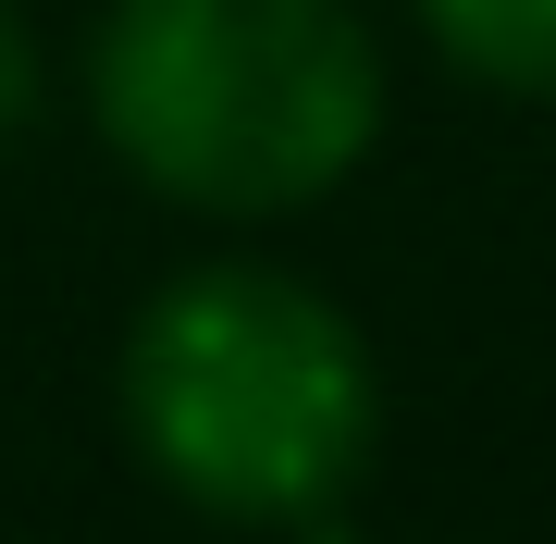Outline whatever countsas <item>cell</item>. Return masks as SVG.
Masks as SVG:
<instances>
[{
	"mask_svg": "<svg viewBox=\"0 0 556 544\" xmlns=\"http://www.w3.org/2000/svg\"><path fill=\"white\" fill-rule=\"evenodd\" d=\"M112 162L174 211H309L383 137V50L346 0H112L87 38Z\"/></svg>",
	"mask_w": 556,
	"mask_h": 544,
	"instance_id": "1",
	"label": "cell"
},
{
	"mask_svg": "<svg viewBox=\"0 0 556 544\" xmlns=\"http://www.w3.org/2000/svg\"><path fill=\"white\" fill-rule=\"evenodd\" d=\"M371 421H383L371 346L298 273L260 261L174 273L124 334V433L211 520L248 532L321 520L371 458Z\"/></svg>",
	"mask_w": 556,
	"mask_h": 544,
	"instance_id": "2",
	"label": "cell"
},
{
	"mask_svg": "<svg viewBox=\"0 0 556 544\" xmlns=\"http://www.w3.org/2000/svg\"><path fill=\"white\" fill-rule=\"evenodd\" d=\"M420 25L457 75L507 87V100H556V0H420Z\"/></svg>",
	"mask_w": 556,
	"mask_h": 544,
	"instance_id": "3",
	"label": "cell"
},
{
	"mask_svg": "<svg viewBox=\"0 0 556 544\" xmlns=\"http://www.w3.org/2000/svg\"><path fill=\"white\" fill-rule=\"evenodd\" d=\"M38 124V38H25V13L0 0V149Z\"/></svg>",
	"mask_w": 556,
	"mask_h": 544,
	"instance_id": "4",
	"label": "cell"
}]
</instances>
